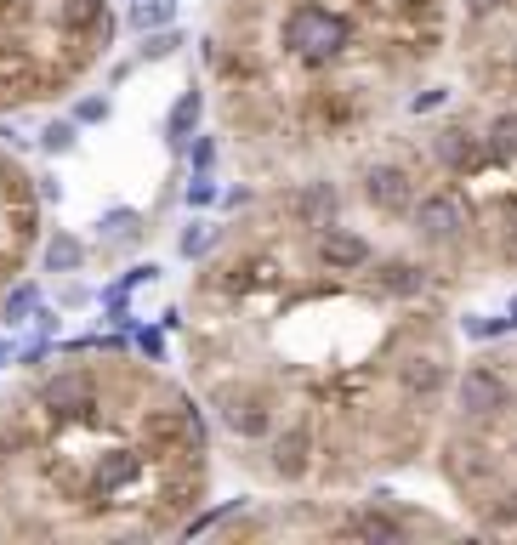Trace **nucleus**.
Masks as SVG:
<instances>
[{
  "instance_id": "a878e982",
  "label": "nucleus",
  "mask_w": 517,
  "mask_h": 545,
  "mask_svg": "<svg viewBox=\"0 0 517 545\" xmlns=\"http://www.w3.org/2000/svg\"><path fill=\"white\" fill-rule=\"evenodd\" d=\"M483 148H489V159H512L517 154V120H495L489 137H483Z\"/></svg>"
},
{
  "instance_id": "b1692460",
  "label": "nucleus",
  "mask_w": 517,
  "mask_h": 545,
  "mask_svg": "<svg viewBox=\"0 0 517 545\" xmlns=\"http://www.w3.org/2000/svg\"><path fill=\"white\" fill-rule=\"evenodd\" d=\"M154 279H160V267H154V262H137V267H125L120 279H114V284H108V290H103V301H114V296H131L137 284H154Z\"/></svg>"
},
{
  "instance_id": "dca6fc26",
  "label": "nucleus",
  "mask_w": 517,
  "mask_h": 545,
  "mask_svg": "<svg viewBox=\"0 0 517 545\" xmlns=\"http://www.w3.org/2000/svg\"><path fill=\"white\" fill-rule=\"evenodd\" d=\"M341 534H353V540H375V545H398L410 528L398 523L393 511L381 506H364V511H347V523H341Z\"/></svg>"
},
{
  "instance_id": "f8f14e48",
  "label": "nucleus",
  "mask_w": 517,
  "mask_h": 545,
  "mask_svg": "<svg viewBox=\"0 0 517 545\" xmlns=\"http://www.w3.org/2000/svg\"><path fill=\"white\" fill-rule=\"evenodd\" d=\"M364 273H370V284L381 296H393V301H415L432 284V273L415 262V256H381V262H370Z\"/></svg>"
},
{
  "instance_id": "412c9836",
  "label": "nucleus",
  "mask_w": 517,
  "mask_h": 545,
  "mask_svg": "<svg viewBox=\"0 0 517 545\" xmlns=\"http://www.w3.org/2000/svg\"><path fill=\"white\" fill-rule=\"evenodd\" d=\"M35 307H40V284L23 279L12 296L0 301V324H6V330H18V324H29V318H35Z\"/></svg>"
},
{
  "instance_id": "6e6552de",
  "label": "nucleus",
  "mask_w": 517,
  "mask_h": 545,
  "mask_svg": "<svg viewBox=\"0 0 517 545\" xmlns=\"http://www.w3.org/2000/svg\"><path fill=\"white\" fill-rule=\"evenodd\" d=\"M46 86H52V74L35 63V52L18 40H0V108L35 103V97H46Z\"/></svg>"
},
{
  "instance_id": "393cba45",
  "label": "nucleus",
  "mask_w": 517,
  "mask_h": 545,
  "mask_svg": "<svg viewBox=\"0 0 517 545\" xmlns=\"http://www.w3.org/2000/svg\"><path fill=\"white\" fill-rule=\"evenodd\" d=\"M461 330L472 335V341H500V335H512V318H506V313H500V318L472 313V318H461Z\"/></svg>"
},
{
  "instance_id": "7ed1b4c3",
  "label": "nucleus",
  "mask_w": 517,
  "mask_h": 545,
  "mask_svg": "<svg viewBox=\"0 0 517 545\" xmlns=\"http://www.w3.org/2000/svg\"><path fill=\"white\" fill-rule=\"evenodd\" d=\"M205 404H211L216 426L228 432V438L239 443H268V432L279 426V415H273V392L262 387V381H211V392H205Z\"/></svg>"
},
{
  "instance_id": "37998d69",
  "label": "nucleus",
  "mask_w": 517,
  "mask_h": 545,
  "mask_svg": "<svg viewBox=\"0 0 517 545\" xmlns=\"http://www.w3.org/2000/svg\"><path fill=\"white\" fill-rule=\"evenodd\" d=\"M506 318H512V330H517V296H512V301H506Z\"/></svg>"
},
{
  "instance_id": "cd10ccee",
  "label": "nucleus",
  "mask_w": 517,
  "mask_h": 545,
  "mask_svg": "<svg viewBox=\"0 0 517 545\" xmlns=\"http://www.w3.org/2000/svg\"><path fill=\"white\" fill-rule=\"evenodd\" d=\"M23 449H29V432L6 415V421H0V466H6V460H18Z\"/></svg>"
},
{
  "instance_id": "9d476101",
  "label": "nucleus",
  "mask_w": 517,
  "mask_h": 545,
  "mask_svg": "<svg viewBox=\"0 0 517 545\" xmlns=\"http://www.w3.org/2000/svg\"><path fill=\"white\" fill-rule=\"evenodd\" d=\"M268 466H273V477L302 483V477L313 472V426H307V421H290L285 432L273 426V432H268Z\"/></svg>"
},
{
  "instance_id": "9b49d317",
  "label": "nucleus",
  "mask_w": 517,
  "mask_h": 545,
  "mask_svg": "<svg viewBox=\"0 0 517 545\" xmlns=\"http://www.w3.org/2000/svg\"><path fill=\"white\" fill-rule=\"evenodd\" d=\"M393 381L410 404H432V398H444V387H449V358H438V352H410V358H398Z\"/></svg>"
},
{
  "instance_id": "2f4dec72",
  "label": "nucleus",
  "mask_w": 517,
  "mask_h": 545,
  "mask_svg": "<svg viewBox=\"0 0 517 545\" xmlns=\"http://www.w3.org/2000/svg\"><path fill=\"white\" fill-rule=\"evenodd\" d=\"M444 103H449V86H427L410 97V114H432V108H444Z\"/></svg>"
},
{
  "instance_id": "58836bf2",
  "label": "nucleus",
  "mask_w": 517,
  "mask_h": 545,
  "mask_svg": "<svg viewBox=\"0 0 517 545\" xmlns=\"http://www.w3.org/2000/svg\"><path fill=\"white\" fill-rule=\"evenodd\" d=\"M86 296H91L86 284H63V296L57 301H63V307H86Z\"/></svg>"
},
{
  "instance_id": "f3484780",
  "label": "nucleus",
  "mask_w": 517,
  "mask_h": 545,
  "mask_svg": "<svg viewBox=\"0 0 517 545\" xmlns=\"http://www.w3.org/2000/svg\"><path fill=\"white\" fill-rule=\"evenodd\" d=\"M108 12V0H46V23H52L57 35H86L91 23Z\"/></svg>"
},
{
  "instance_id": "5701e85b",
  "label": "nucleus",
  "mask_w": 517,
  "mask_h": 545,
  "mask_svg": "<svg viewBox=\"0 0 517 545\" xmlns=\"http://www.w3.org/2000/svg\"><path fill=\"white\" fill-rule=\"evenodd\" d=\"M74 142H80V125L74 120H52L46 131H40V154L63 159V154H74Z\"/></svg>"
},
{
  "instance_id": "2eb2a0df",
  "label": "nucleus",
  "mask_w": 517,
  "mask_h": 545,
  "mask_svg": "<svg viewBox=\"0 0 517 545\" xmlns=\"http://www.w3.org/2000/svg\"><path fill=\"white\" fill-rule=\"evenodd\" d=\"M444 466L449 477L461 483V489H478V483H489L495 477V455H489V443H472V438H455L444 449Z\"/></svg>"
},
{
  "instance_id": "f704fd0d",
  "label": "nucleus",
  "mask_w": 517,
  "mask_h": 545,
  "mask_svg": "<svg viewBox=\"0 0 517 545\" xmlns=\"http://www.w3.org/2000/svg\"><path fill=\"white\" fill-rule=\"evenodd\" d=\"M46 352H52V335H40V341H29V347L18 352V364H23V370H35V364H46Z\"/></svg>"
},
{
  "instance_id": "4be33fe9",
  "label": "nucleus",
  "mask_w": 517,
  "mask_h": 545,
  "mask_svg": "<svg viewBox=\"0 0 517 545\" xmlns=\"http://www.w3.org/2000/svg\"><path fill=\"white\" fill-rule=\"evenodd\" d=\"M177 46H182V29H177V23L148 29L143 46H137V63H165V57H177Z\"/></svg>"
},
{
  "instance_id": "a19ab883",
  "label": "nucleus",
  "mask_w": 517,
  "mask_h": 545,
  "mask_svg": "<svg viewBox=\"0 0 517 545\" xmlns=\"http://www.w3.org/2000/svg\"><path fill=\"white\" fill-rule=\"evenodd\" d=\"M160 330H182V307H165V313H160Z\"/></svg>"
},
{
  "instance_id": "e433bc0d",
  "label": "nucleus",
  "mask_w": 517,
  "mask_h": 545,
  "mask_svg": "<svg viewBox=\"0 0 517 545\" xmlns=\"http://www.w3.org/2000/svg\"><path fill=\"white\" fill-rule=\"evenodd\" d=\"M137 352H143V358H160V352H165L160 330H137Z\"/></svg>"
},
{
  "instance_id": "ddd939ff",
  "label": "nucleus",
  "mask_w": 517,
  "mask_h": 545,
  "mask_svg": "<svg viewBox=\"0 0 517 545\" xmlns=\"http://www.w3.org/2000/svg\"><path fill=\"white\" fill-rule=\"evenodd\" d=\"M285 211H290L296 228H324V222H336V211H341L336 182H302V188L285 199Z\"/></svg>"
},
{
  "instance_id": "c9c22d12",
  "label": "nucleus",
  "mask_w": 517,
  "mask_h": 545,
  "mask_svg": "<svg viewBox=\"0 0 517 545\" xmlns=\"http://www.w3.org/2000/svg\"><path fill=\"white\" fill-rule=\"evenodd\" d=\"M500 6H506V0H466V18H472V23H483V18H495Z\"/></svg>"
},
{
  "instance_id": "423d86ee",
  "label": "nucleus",
  "mask_w": 517,
  "mask_h": 545,
  "mask_svg": "<svg viewBox=\"0 0 517 545\" xmlns=\"http://www.w3.org/2000/svg\"><path fill=\"white\" fill-rule=\"evenodd\" d=\"M358 194H364V205H370L375 216H410L415 176H410V165H398V159H375V165H364V176H358Z\"/></svg>"
},
{
  "instance_id": "a211bd4d",
  "label": "nucleus",
  "mask_w": 517,
  "mask_h": 545,
  "mask_svg": "<svg viewBox=\"0 0 517 545\" xmlns=\"http://www.w3.org/2000/svg\"><path fill=\"white\" fill-rule=\"evenodd\" d=\"M199 120H205V97H199L194 86L182 91L177 103H171V114H165V142H171V154H182L188 142H194Z\"/></svg>"
},
{
  "instance_id": "4468645a",
  "label": "nucleus",
  "mask_w": 517,
  "mask_h": 545,
  "mask_svg": "<svg viewBox=\"0 0 517 545\" xmlns=\"http://www.w3.org/2000/svg\"><path fill=\"white\" fill-rule=\"evenodd\" d=\"M432 159H438L444 171H472V165L489 159V148H483L478 131H466V125H444V131L432 137Z\"/></svg>"
},
{
  "instance_id": "c03bdc74",
  "label": "nucleus",
  "mask_w": 517,
  "mask_h": 545,
  "mask_svg": "<svg viewBox=\"0 0 517 545\" xmlns=\"http://www.w3.org/2000/svg\"><path fill=\"white\" fill-rule=\"evenodd\" d=\"M6 358H12V347H6V341H0V370H6Z\"/></svg>"
},
{
  "instance_id": "aec40b11",
  "label": "nucleus",
  "mask_w": 517,
  "mask_h": 545,
  "mask_svg": "<svg viewBox=\"0 0 517 545\" xmlns=\"http://www.w3.org/2000/svg\"><path fill=\"white\" fill-rule=\"evenodd\" d=\"M165 23H177V0H131L125 6V29H137V35L165 29Z\"/></svg>"
},
{
  "instance_id": "72a5a7b5",
  "label": "nucleus",
  "mask_w": 517,
  "mask_h": 545,
  "mask_svg": "<svg viewBox=\"0 0 517 545\" xmlns=\"http://www.w3.org/2000/svg\"><path fill=\"white\" fill-rule=\"evenodd\" d=\"M188 205H194V211H211V205H216V182H211V176H194V188H188Z\"/></svg>"
},
{
  "instance_id": "473e14b6",
  "label": "nucleus",
  "mask_w": 517,
  "mask_h": 545,
  "mask_svg": "<svg viewBox=\"0 0 517 545\" xmlns=\"http://www.w3.org/2000/svg\"><path fill=\"white\" fill-rule=\"evenodd\" d=\"M108 307V330H131L137 324V313H131V296H114V301H103Z\"/></svg>"
},
{
  "instance_id": "1a4fd4ad",
  "label": "nucleus",
  "mask_w": 517,
  "mask_h": 545,
  "mask_svg": "<svg viewBox=\"0 0 517 545\" xmlns=\"http://www.w3.org/2000/svg\"><path fill=\"white\" fill-rule=\"evenodd\" d=\"M307 250H313V262H319L324 273H364V267L375 262V245H370V239H364L358 228H341V222L313 228Z\"/></svg>"
},
{
  "instance_id": "f03ea898",
  "label": "nucleus",
  "mask_w": 517,
  "mask_h": 545,
  "mask_svg": "<svg viewBox=\"0 0 517 545\" xmlns=\"http://www.w3.org/2000/svg\"><path fill=\"white\" fill-rule=\"evenodd\" d=\"M35 404L52 415L57 426H108V398H103V375L91 364H74V370H57L35 387Z\"/></svg>"
},
{
  "instance_id": "4c0bfd02",
  "label": "nucleus",
  "mask_w": 517,
  "mask_h": 545,
  "mask_svg": "<svg viewBox=\"0 0 517 545\" xmlns=\"http://www.w3.org/2000/svg\"><path fill=\"white\" fill-rule=\"evenodd\" d=\"M35 182H40L35 194L46 199V205H57V199H63V182H57V176H35Z\"/></svg>"
},
{
  "instance_id": "c85d7f7f",
  "label": "nucleus",
  "mask_w": 517,
  "mask_h": 545,
  "mask_svg": "<svg viewBox=\"0 0 517 545\" xmlns=\"http://www.w3.org/2000/svg\"><path fill=\"white\" fill-rule=\"evenodd\" d=\"M97 228H103L108 239H120V233H125V239H137V233H143V216H137V211H108Z\"/></svg>"
},
{
  "instance_id": "39448f33",
  "label": "nucleus",
  "mask_w": 517,
  "mask_h": 545,
  "mask_svg": "<svg viewBox=\"0 0 517 545\" xmlns=\"http://www.w3.org/2000/svg\"><path fill=\"white\" fill-rule=\"evenodd\" d=\"M455 409H461L466 426H489V421H500V415L517 409V387L495 370V364H472V370L455 381Z\"/></svg>"
},
{
  "instance_id": "f257e3e1",
  "label": "nucleus",
  "mask_w": 517,
  "mask_h": 545,
  "mask_svg": "<svg viewBox=\"0 0 517 545\" xmlns=\"http://www.w3.org/2000/svg\"><path fill=\"white\" fill-rule=\"evenodd\" d=\"M279 46L302 69H330V63H341L353 52V23L341 12H330V6H319V0H296L285 12V23H279Z\"/></svg>"
},
{
  "instance_id": "bb28decb",
  "label": "nucleus",
  "mask_w": 517,
  "mask_h": 545,
  "mask_svg": "<svg viewBox=\"0 0 517 545\" xmlns=\"http://www.w3.org/2000/svg\"><path fill=\"white\" fill-rule=\"evenodd\" d=\"M211 239H216V228H211V222H188V228H182V239H177V250L188 256V262H199V256L211 250Z\"/></svg>"
},
{
  "instance_id": "6ab92c4d",
  "label": "nucleus",
  "mask_w": 517,
  "mask_h": 545,
  "mask_svg": "<svg viewBox=\"0 0 517 545\" xmlns=\"http://www.w3.org/2000/svg\"><path fill=\"white\" fill-rule=\"evenodd\" d=\"M86 267V239L69 228H57L52 239H46V250H40V273H80Z\"/></svg>"
},
{
  "instance_id": "79ce46f5",
  "label": "nucleus",
  "mask_w": 517,
  "mask_h": 545,
  "mask_svg": "<svg viewBox=\"0 0 517 545\" xmlns=\"http://www.w3.org/2000/svg\"><path fill=\"white\" fill-rule=\"evenodd\" d=\"M500 511H506V523L517 528V494H506V500H500Z\"/></svg>"
},
{
  "instance_id": "ea45409f",
  "label": "nucleus",
  "mask_w": 517,
  "mask_h": 545,
  "mask_svg": "<svg viewBox=\"0 0 517 545\" xmlns=\"http://www.w3.org/2000/svg\"><path fill=\"white\" fill-rule=\"evenodd\" d=\"M506 245H512V256H517V199L506 205Z\"/></svg>"
},
{
  "instance_id": "c756f323",
  "label": "nucleus",
  "mask_w": 517,
  "mask_h": 545,
  "mask_svg": "<svg viewBox=\"0 0 517 545\" xmlns=\"http://www.w3.org/2000/svg\"><path fill=\"white\" fill-rule=\"evenodd\" d=\"M108 114H114V103H108V97H80L69 120H74V125H103Z\"/></svg>"
},
{
  "instance_id": "0eeeda50",
  "label": "nucleus",
  "mask_w": 517,
  "mask_h": 545,
  "mask_svg": "<svg viewBox=\"0 0 517 545\" xmlns=\"http://www.w3.org/2000/svg\"><path fill=\"white\" fill-rule=\"evenodd\" d=\"M472 222V211L461 205V194H449V188H432L410 205V228L421 233V245H455Z\"/></svg>"
},
{
  "instance_id": "a18cd8bd",
  "label": "nucleus",
  "mask_w": 517,
  "mask_h": 545,
  "mask_svg": "<svg viewBox=\"0 0 517 545\" xmlns=\"http://www.w3.org/2000/svg\"><path fill=\"white\" fill-rule=\"evenodd\" d=\"M512 69H517V52H512Z\"/></svg>"
},
{
  "instance_id": "20e7f679",
  "label": "nucleus",
  "mask_w": 517,
  "mask_h": 545,
  "mask_svg": "<svg viewBox=\"0 0 517 545\" xmlns=\"http://www.w3.org/2000/svg\"><path fill=\"white\" fill-rule=\"evenodd\" d=\"M148 483V449L143 443H114V449H103V455H91L86 466V500H97V506H120L125 494H137Z\"/></svg>"
},
{
  "instance_id": "7c9ffc66",
  "label": "nucleus",
  "mask_w": 517,
  "mask_h": 545,
  "mask_svg": "<svg viewBox=\"0 0 517 545\" xmlns=\"http://www.w3.org/2000/svg\"><path fill=\"white\" fill-rule=\"evenodd\" d=\"M194 176H211L216 171V137H194Z\"/></svg>"
}]
</instances>
